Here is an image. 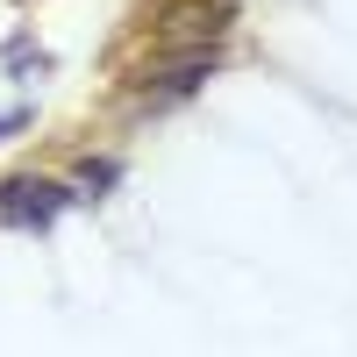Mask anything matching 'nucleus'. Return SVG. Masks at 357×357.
Wrapping results in <instances>:
<instances>
[{"mask_svg":"<svg viewBox=\"0 0 357 357\" xmlns=\"http://www.w3.org/2000/svg\"><path fill=\"white\" fill-rule=\"evenodd\" d=\"M65 200H72V193L50 186V178H8V186H0V222H36V229H43Z\"/></svg>","mask_w":357,"mask_h":357,"instance_id":"obj_1","label":"nucleus"},{"mask_svg":"<svg viewBox=\"0 0 357 357\" xmlns=\"http://www.w3.org/2000/svg\"><path fill=\"white\" fill-rule=\"evenodd\" d=\"M165 36L186 43V50H215L229 36V8H222V0H207V8H200V0H193V8H172L165 15Z\"/></svg>","mask_w":357,"mask_h":357,"instance_id":"obj_2","label":"nucleus"},{"mask_svg":"<svg viewBox=\"0 0 357 357\" xmlns=\"http://www.w3.org/2000/svg\"><path fill=\"white\" fill-rule=\"evenodd\" d=\"M22 122H29V107H8V114H0V143H8V136H15Z\"/></svg>","mask_w":357,"mask_h":357,"instance_id":"obj_3","label":"nucleus"}]
</instances>
